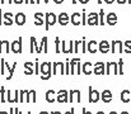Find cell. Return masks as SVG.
I'll return each instance as SVG.
<instances>
[{"instance_id":"cell-1","label":"cell","mask_w":131,"mask_h":114,"mask_svg":"<svg viewBox=\"0 0 131 114\" xmlns=\"http://www.w3.org/2000/svg\"><path fill=\"white\" fill-rule=\"evenodd\" d=\"M40 72H41V79H42V80H48V79L52 76V64H51L50 61L41 64Z\"/></svg>"},{"instance_id":"cell-2","label":"cell","mask_w":131,"mask_h":114,"mask_svg":"<svg viewBox=\"0 0 131 114\" xmlns=\"http://www.w3.org/2000/svg\"><path fill=\"white\" fill-rule=\"evenodd\" d=\"M57 23V17L53 13H46L45 14V29L48 31L50 27L55 26Z\"/></svg>"},{"instance_id":"cell-3","label":"cell","mask_w":131,"mask_h":114,"mask_svg":"<svg viewBox=\"0 0 131 114\" xmlns=\"http://www.w3.org/2000/svg\"><path fill=\"white\" fill-rule=\"evenodd\" d=\"M93 74L94 75H104L106 74V64L102 62V61H98L93 65Z\"/></svg>"},{"instance_id":"cell-4","label":"cell","mask_w":131,"mask_h":114,"mask_svg":"<svg viewBox=\"0 0 131 114\" xmlns=\"http://www.w3.org/2000/svg\"><path fill=\"white\" fill-rule=\"evenodd\" d=\"M36 102V91L32 90V91H26L23 90L20 93V102Z\"/></svg>"},{"instance_id":"cell-5","label":"cell","mask_w":131,"mask_h":114,"mask_svg":"<svg viewBox=\"0 0 131 114\" xmlns=\"http://www.w3.org/2000/svg\"><path fill=\"white\" fill-rule=\"evenodd\" d=\"M61 52L64 53H73L74 52V41H62L61 42Z\"/></svg>"},{"instance_id":"cell-6","label":"cell","mask_w":131,"mask_h":114,"mask_svg":"<svg viewBox=\"0 0 131 114\" xmlns=\"http://www.w3.org/2000/svg\"><path fill=\"white\" fill-rule=\"evenodd\" d=\"M99 24V19H98V14L97 13H89L87 14V26L90 27H94V26H98Z\"/></svg>"},{"instance_id":"cell-7","label":"cell","mask_w":131,"mask_h":114,"mask_svg":"<svg viewBox=\"0 0 131 114\" xmlns=\"http://www.w3.org/2000/svg\"><path fill=\"white\" fill-rule=\"evenodd\" d=\"M106 74L110 75V74H115V75H118V67H117V62H107L106 64Z\"/></svg>"},{"instance_id":"cell-8","label":"cell","mask_w":131,"mask_h":114,"mask_svg":"<svg viewBox=\"0 0 131 114\" xmlns=\"http://www.w3.org/2000/svg\"><path fill=\"white\" fill-rule=\"evenodd\" d=\"M117 20H118V18H117V14H116V13H108V14L106 15V18H104L106 24H108L110 27L116 26V24H117Z\"/></svg>"},{"instance_id":"cell-9","label":"cell","mask_w":131,"mask_h":114,"mask_svg":"<svg viewBox=\"0 0 131 114\" xmlns=\"http://www.w3.org/2000/svg\"><path fill=\"white\" fill-rule=\"evenodd\" d=\"M124 49V42L122 41H112L111 42V52L116 53V52H122Z\"/></svg>"},{"instance_id":"cell-10","label":"cell","mask_w":131,"mask_h":114,"mask_svg":"<svg viewBox=\"0 0 131 114\" xmlns=\"http://www.w3.org/2000/svg\"><path fill=\"white\" fill-rule=\"evenodd\" d=\"M99 96H101L99 91L93 89L92 86H89V102L90 103H97V102H99Z\"/></svg>"},{"instance_id":"cell-11","label":"cell","mask_w":131,"mask_h":114,"mask_svg":"<svg viewBox=\"0 0 131 114\" xmlns=\"http://www.w3.org/2000/svg\"><path fill=\"white\" fill-rule=\"evenodd\" d=\"M12 52L14 53H22V37H19L17 41H14L12 43V47H10Z\"/></svg>"},{"instance_id":"cell-12","label":"cell","mask_w":131,"mask_h":114,"mask_svg":"<svg viewBox=\"0 0 131 114\" xmlns=\"http://www.w3.org/2000/svg\"><path fill=\"white\" fill-rule=\"evenodd\" d=\"M57 22H59V24L62 26V27L66 26V24H69V22H70V17H69V14L65 13V11L60 13V14H59V18H57Z\"/></svg>"},{"instance_id":"cell-13","label":"cell","mask_w":131,"mask_h":114,"mask_svg":"<svg viewBox=\"0 0 131 114\" xmlns=\"http://www.w3.org/2000/svg\"><path fill=\"white\" fill-rule=\"evenodd\" d=\"M70 22H71V24L75 26V27L82 26V14H80V13H73V14L70 15Z\"/></svg>"},{"instance_id":"cell-14","label":"cell","mask_w":131,"mask_h":114,"mask_svg":"<svg viewBox=\"0 0 131 114\" xmlns=\"http://www.w3.org/2000/svg\"><path fill=\"white\" fill-rule=\"evenodd\" d=\"M101 100L103 102V103H110V102H112V99H113V95H112V91L111 90H103L102 93H101Z\"/></svg>"},{"instance_id":"cell-15","label":"cell","mask_w":131,"mask_h":114,"mask_svg":"<svg viewBox=\"0 0 131 114\" xmlns=\"http://www.w3.org/2000/svg\"><path fill=\"white\" fill-rule=\"evenodd\" d=\"M82 100V95H80V91L79 90H71L69 93V102L74 103V102H80Z\"/></svg>"},{"instance_id":"cell-16","label":"cell","mask_w":131,"mask_h":114,"mask_svg":"<svg viewBox=\"0 0 131 114\" xmlns=\"http://www.w3.org/2000/svg\"><path fill=\"white\" fill-rule=\"evenodd\" d=\"M56 100H57L59 103H66V102L69 100V94H68V91H66V90H60V91L57 93V95H56Z\"/></svg>"},{"instance_id":"cell-17","label":"cell","mask_w":131,"mask_h":114,"mask_svg":"<svg viewBox=\"0 0 131 114\" xmlns=\"http://www.w3.org/2000/svg\"><path fill=\"white\" fill-rule=\"evenodd\" d=\"M82 74H84V75L93 74V64L90 61H87L82 65Z\"/></svg>"},{"instance_id":"cell-18","label":"cell","mask_w":131,"mask_h":114,"mask_svg":"<svg viewBox=\"0 0 131 114\" xmlns=\"http://www.w3.org/2000/svg\"><path fill=\"white\" fill-rule=\"evenodd\" d=\"M13 20H14V23H15V24H18V26H24V24H26L27 18H26V15H24L23 13H18V14H15V15H14Z\"/></svg>"},{"instance_id":"cell-19","label":"cell","mask_w":131,"mask_h":114,"mask_svg":"<svg viewBox=\"0 0 131 114\" xmlns=\"http://www.w3.org/2000/svg\"><path fill=\"white\" fill-rule=\"evenodd\" d=\"M13 18H14V17H13L12 13H5V14L3 15V24L6 26V27H10V26L14 23Z\"/></svg>"},{"instance_id":"cell-20","label":"cell","mask_w":131,"mask_h":114,"mask_svg":"<svg viewBox=\"0 0 131 114\" xmlns=\"http://www.w3.org/2000/svg\"><path fill=\"white\" fill-rule=\"evenodd\" d=\"M88 51L90 53H95L98 51V42L97 41H89V42H87V52Z\"/></svg>"},{"instance_id":"cell-21","label":"cell","mask_w":131,"mask_h":114,"mask_svg":"<svg viewBox=\"0 0 131 114\" xmlns=\"http://www.w3.org/2000/svg\"><path fill=\"white\" fill-rule=\"evenodd\" d=\"M35 26L36 27H42L43 26V23H45V20H43V18H45V15H43V13H35Z\"/></svg>"},{"instance_id":"cell-22","label":"cell","mask_w":131,"mask_h":114,"mask_svg":"<svg viewBox=\"0 0 131 114\" xmlns=\"http://www.w3.org/2000/svg\"><path fill=\"white\" fill-rule=\"evenodd\" d=\"M98 47H99V51H101L102 53H107V52H110L111 44H110L108 41H101L99 44H98Z\"/></svg>"},{"instance_id":"cell-23","label":"cell","mask_w":131,"mask_h":114,"mask_svg":"<svg viewBox=\"0 0 131 114\" xmlns=\"http://www.w3.org/2000/svg\"><path fill=\"white\" fill-rule=\"evenodd\" d=\"M120 99H121V102H124V103H129V102L131 100L130 90H124V91H121V94H120Z\"/></svg>"},{"instance_id":"cell-24","label":"cell","mask_w":131,"mask_h":114,"mask_svg":"<svg viewBox=\"0 0 131 114\" xmlns=\"http://www.w3.org/2000/svg\"><path fill=\"white\" fill-rule=\"evenodd\" d=\"M40 52H45V53L48 52V47H47V37L42 38L41 44L38 46V53H40Z\"/></svg>"},{"instance_id":"cell-25","label":"cell","mask_w":131,"mask_h":114,"mask_svg":"<svg viewBox=\"0 0 131 114\" xmlns=\"http://www.w3.org/2000/svg\"><path fill=\"white\" fill-rule=\"evenodd\" d=\"M80 61V58H78V57H75V58H73V60H70V62H69V65H70V75H75V69H77V64Z\"/></svg>"},{"instance_id":"cell-26","label":"cell","mask_w":131,"mask_h":114,"mask_svg":"<svg viewBox=\"0 0 131 114\" xmlns=\"http://www.w3.org/2000/svg\"><path fill=\"white\" fill-rule=\"evenodd\" d=\"M46 100H47L48 103H53V102L56 100V93H55L53 90H48V91L46 93Z\"/></svg>"},{"instance_id":"cell-27","label":"cell","mask_w":131,"mask_h":114,"mask_svg":"<svg viewBox=\"0 0 131 114\" xmlns=\"http://www.w3.org/2000/svg\"><path fill=\"white\" fill-rule=\"evenodd\" d=\"M10 51V44L8 41H0V52H9Z\"/></svg>"},{"instance_id":"cell-28","label":"cell","mask_w":131,"mask_h":114,"mask_svg":"<svg viewBox=\"0 0 131 114\" xmlns=\"http://www.w3.org/2000/svg\"><path fill=\"white\" fill-rule=\"evenodd\" d=\"M31 52H37L38 53V44L35 37H31Z\"/></svg>"},{"instance_id":"cell-29","label":"cell","mask_w":131,"mask_h":114,"mask_svg":"<svg viewBox=\"0 0 131 114\" xmlns=\"http://www.w3.org/2000/svg\"><path fill=\"white\" fill-rule=\"evenodd\" d=\"M104 18H106V14H104V10L101 9L99 10V14H98V19H99V26H104L106 22H104Z\"/></svg>"},{"instance_id":"cell-30","label":"cell","mask_w":131,"mask_h":114,"mask_svg":"<svg viewBox=\"0 0 131 114\" xmlns=\"http://www.w3.org/2000/svg\"><path fill=\"white\" fill-rule=\"evenodd\" d=\"M24 67H26V70H27V71L24 72L26 75H32V74H35V71L32 70V62H26V64H24Z\"/></svg>"},{"instance_id":"cell-31","label":"cell","mask_w":131,"mask_h":114,"mask_svg":"<svg viewBox=\"0 0 131 114\" xmlns=\"http://www.w3.org/2000/svg\"><path fill=\"white\" fill-rule=\"evenodd\" d=\"M122 52L131 53V41H125L124 42V49H122Z\"/></svg>"},{"instance_id":"cell-32","label":"cell","mask_w":131,"mask_h":114,"mask_svg":"<svg viewBox=\"0 0 131 114\" xmlns=\"http://www.w3.org/2000/svg\"><path fill=\"white\" fill-rule=\"evenodd\" d=\"M117 67H118V74L124 75V60L120 58V61L117 62Z\"/></svg>"},{"instance_id":"cell-33","label":"cell","mask_w":131,"mask_h":114,"mask_svg":"<svg viewBox=\"0 0 131 114\" xmlns=\"http://www.w3.org/2000/svg\"><path fill=\"white\" fill-rule=\"evenodd\" d=\"M80 51H82L83 53L87 52V39H85V37H83V39H82V43H80Z\"/></svg>"},{"instance_id":"cell-34","label":"cell","mask_w":131,"mask_h":114,"mask_svg":"<svg viewBox=\"0 0 131 114\" xmlns=\"http://www.w3.org/2000/svg\"><path fill=\"white\" fill-rule=\"evenodd\" d=\"M8 66V70H9V75H8V80H10L12 79V76H13V72H14V70H15V67H17V64H14L12 67H9V65H6Z\"/></svg>"},{"instance_id":"cell-35","label":"cell","mask_w":131,"mask_h":114,"mask_svg":"<svg viewBox=\"0 0 131 114\" xmlns=\"http://www.w3.org/2000/svg\"><path fill=\"white\" fill-rule=\"evenodd\" d=\"M55 52H56V53L61 52V51H60V39H59V37L55 38Z\"/></svg>"},{"instance_id":"cell-36","label":"cell","mask_w":131,"mask_h":114,"mask_svg":"<svg viewBox=\"0 0 131 114\" xmlns=\"http://www.w3.org/2000/svg\"><path fill=\"white\" fill-rule=\"evenodd\" d=\"M80 43H82V41H74V52H75V53L79 52V49H80Z\"/></svg>"},{"instance_id":"cell-37","label":"cell","mask_w":131,"mask_h":114,"mask_svg":"<svg viewBox=\"0 0 131 114\" xmlns=\"http://www.w3.org/2000/svg\"><path fill=\"white\" fill-rule=\"evenodd\" d=\"M57 69H60V74L65 75V65L62 62H57Z\"/></svg>"},{"instance_id":"cell-38","label":"cell","mask_w":131,"mask_h":114,"mask_svg":"<svg viewBox=\"0 0 131 114\" xmlns=\"http://www.w3.org/2000/svg\"><path fill=\"white\" fill-rule=\"evenodd\" d=\"M82 74V60L77 64V69H75V75H80Z\"/></svg>"},{"instance_id":"cell-39","label":"cell","mask_w":131,"mask_h":114,"mask_svg":"<svg viewBox=\"0 0 131 114\" xmlns=\"http://www.w3.org/2000/svg\"><path fill=\"white\" fill-rule=\"evenodd\" d=\"M65 65V75H69L70 74V65H69V60H66V64Z\"/></svg>"},{"instance_id":"cell-40","label":"cell","mask_w":131,"mask_h":114,"mask_svg":"<svg viewBox=\"0 0 131 114\" xmlns=\"http://www.w3.org/2000/svg\"><path fill=\"white\" fill-rule=\"evenodd\" d=\"M0 91H1V93H0V94H1V100H3V102H5V89H4V87H1V89H0Z\"/></svg>"},{"instance_id":"cell-41","label":"cell","mask_w":131,"mask_h":114,"mask_svg":"<svg viewBox=\"0 0 131 114\" xmlns=\"http://www.w3.org/2000/svg\"><path fill=\"white\" fill-rule=\"evenodd\" d=\"M38 72H40V67H38V60H36V69H35V74H36V75H38Z\"/></svg>"},{"instance_id":"cell-42","label":"cell","mask_w":131,"mask_h":114,"mask_svg":"<svg viewBox=\"0 0 131 114\" xmlns=\"http://www.w3.org/2000/svg\"><path fill=\"white\" fill-rule=\"evenodd\" d=\"M116 1H117L120 5H122V4H126V3H127V0H116Z\"/></svg>"},{"instance_id":"cell-43","label":"cell","mask_w":131,"mask_h":114,"mask_svg":"<svg viewBox=\"0 0 131 114\" xmlns=\"http://www.w3.org/2000/svg\"><path fill=\"white\" fill-rule=\"evenodd\" d=\"M80 4H83V5H85V4H88L89 3V0H78Z\"/></svg>"},{"instance_id":"cell-44","label":"cell","mask_w":131,"mask_h":114,"mask_svg":"<svg viewBox=\"0 0 131 114\" xmlns=\"http://www.w3.org/2000/svg\"><path fill=\"white\" fill-rule=\"evenodd\" d=\"M3 24V10L0 9V26Z\"/></svg>"},{"instance_id":"cell-45","label":"cell","mask_w":131,"mask_h":114,"mask_svg":"<svg viewBox=\"0 0 131 114\" xmlns=\"http://www.w3.org/2000/svg\"><path fill=\"white\" fill-rule=\"evenodd\" d=\"M103 1H104V3H107V4L110 5V4H112V3H115L116 0H103Z\"/></svg>"},{"instance_id":"cell-46","label":"cell","mask_w":131,"mask_h":114,"mask_svg":"<svg viewBox=\"0 0 131 114\" xmlns=\"http://www.w3.org/2000/svg\"><path fill=\"white\" fill-rule=\"evenodd\" d=\"M6 1H8L9 4H10V3H13V0H0V3H1V4H5Z\"/></svg>"},{"instance_id":"cell-47","label":"cell","mask_w":131,"mask_h":114,"mask_svg":"<svg viewBox=\"0 0 131 114\" xmlns=\"http://www.w3.org/2000/svg\"><path fill=\"white\" fill-rule=\"evenodd\" d=\"M82 112H83V114H93L92 112H88V110L85 109V108H83V110H82Z\"/></svg>"},{"instance_id":"cell-48","label":"cell","mask_w":131,"mask_h":114,"mask_svg":"<svg viewBox=\"0 0 131 114\" xmlns=\"http://www.w3.org/2000/svg\"><path fill=\"white\" fill-rule=\"evenodd\" d=\"M15 4H22V3H24V0H13Z\"/></svg>"},{"instance_id":"cell-49","label":"cell","mask_w":131,"mask_h":114,"mask_svg":"<svg viewBox=\"0 0 131 114\" xmlns=\"http://www.w3.org/2000/svg\"><path fill=\"white\" fill-rule=\"evenodd\" d=\"M62 1H64V0H53L55 4H62Z\"/></svg>"},{"instance_id":"cell-50","label":"cell","mask_w":131,"mask_h":114,"mask_svg":"<svg viewBox=\"0 0 131 114\" xmlns=\"http://www.w3.org/2000/svg\"><path fill=\"white\" fill-rule=\"evenodd\" d=\"M65 114H74V109L71 108L70 110H68V112H66V113H65Z\"/></svg>"},{"instance_id":"cell-51","label":"cell","mask_w":131,"mask_h":114,"mask_svg":"<svg viewBox=\"0 0 131 114\" xmlns=\"http://www.w3.org/2000/svg\"><path fill=\"white\" fill-rule=\"evenodd\" d=\"M51 114H61V112H52Z\"/></svg>"},{"instance_id":"cell-52","label":"cell","mask_w":131,"mask_h":114,"mask_svg":"<svg viewBox=\"0 0 131 114\" xmlns=\"http://www.w3.org/2000/svg\"><path fill=\"white\" fill-rule=\"evenodd\" d=\"M97 3H98V4H102V3H103V0H97Z\"/></svg>"},{"instance_id":"cell-53","label":"cell","mask_w":131,"mask_h":114,"mask_svg":"<svg viewBox=\"0 0 131 114\" xmlns=\"http://www.w3.org/2000/svg\"><path fill=\"white\" fill-rule=\"evenodd\" d=\"M29 3H31V4H36V1H35V0H29Z\"/></svg>"},{"instance_id":"cell-54","label":"cell","mask_w":131,"mask_h":114,"mask_svg":"<svg viewBox=\"0 0 131 114\" xmlns=\"http://www.w3.org/2000/svg\"><path fill=\"white\" fill-rule=\"evenodd\" d=\"M120 114H130V113H129V112H121Z\"/></svg>"},{"instance_id":"cell-55","label":"cell","mask_w":131,"mask_h":114,"mask_svg":"<svg viewBox=\"0 0 131 114\" xmlns=\"http://www.w3.org/2000/svg\"><path fill=\"white\" fill-rule=\"evenodd\" d=\"M71 1H73V4H77L78 3V0H71Z\"/></svg>"},{"instance_id":"cell-56","label":"cell","mask_w":131,"mask_h":114,"mask_svg":"<svg viewBox=\"0 0 131 114\" xmlns=\"http://www.w3.org/2000/svg\"><path fill=\"white\" fill-rule=\"evenodd\" d=\"M110 114H118L117 112H110Z\"/></svg>"},{"instance_id":"cell-57","label":"cell","mask_w":131,"mask_h":114,"mask_svg":"<svg viewBox=\"0 0 131 114\" xmlns=\"http://www.w3.org/2000/svg\"><path fill=\"white\" fill-rule=\"evenodd\" d=\"M95 114H104V112H97Z\"/></svg>"},{"instance_id":"cell-58","label":"cell","mask_w":131,"mask_h":114,"mask_svg":"<svg viewBox=\"0 0 131 114\" xmlns=\"http://www.w3.org/2000/svg\"><path fill=\"white\" fill-rule=\"evenodd\" d=\"M40 114H48V113H47V112H41Z\"/></svg>"},{"instance_id":"cell-59","label":"cell","mask_w":131,"mask_h":114,"mask_svg":"<svg viewBox=\"0 0 131 114\" xmlns=\"http://www.w3.org/2000/svg\"><path fill=\"white\" fill-rule=\"evenodd\" d=\"M24 3H26V4H28V3H29V0H24Z\"/></svg>"},{"instance_id":"cell-60","label":"cell","mask_w":131,"mask_h":114,"mask_svg":"<svg viewBox=\"0 0 131 114\" xmlns=\"http://www.w3.org/2000/svg\"><path fill=\"white\" fill-rule=\"evenodd\" d=\"M127 3H129V4H130V5H131V0H127Z\"/></svg>"},{"instance_id":"cell-61","label":"cell","mask_w":131,"mask_h":114,"mask_svg":"<svg viewBox=\"0 0 131 114\" xmlns=\"http://www.w3.org/2000/svg\"><path fill=\"white\" fill-rule=\"evenodd\" d=\"M13 112H14V110H13V109H12V110H10V114H13Z\"/></svg>"},{"instance_id":"cell-62","label":"cell","mask_w":131,"mask_h":114,"mask_svg":"<svg viewBox=\"0 0 131 114\" xmlns=\"http://www.w3.org/2000/svg\"><path fill=\"white\" fill-rule=\"evenodd\" d=\"M0 114H6V113H5V112H3V113H0Z\"/></svg>"}]
</instances>
